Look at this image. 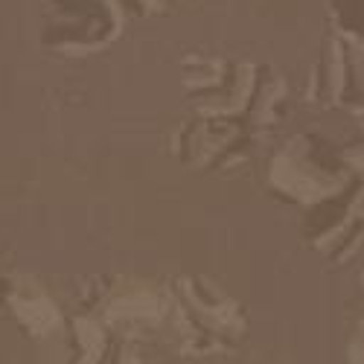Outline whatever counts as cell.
Wrapping results in <instances>:
<instances>
[{
	"label": "cell",
	"instance_id": "6da1fadb",
	"mask_svg": "<svg viewBox=\"0 0 364 364\" xmlns=\"http://www.w3.org/2000/svg\"><path fill=\"white\" fill-rule=\"evenodd\" d=\"M338 12L350 29L364 36V0H338Z\"/></svg>",
	"mask_w": 364,
	"mask_h": 364
}]
</instances>
